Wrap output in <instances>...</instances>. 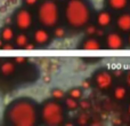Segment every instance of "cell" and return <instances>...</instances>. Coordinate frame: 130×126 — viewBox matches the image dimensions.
Listing matches in <instances>:
<instances>
[{"label":"cell","mask_w":130,"mask_h":126,"mask_svg":"<svg viewBox=\"0 0 130 126\" xmlns=\"http://www.w3.org/2000/svg\"><path fill=\"white\" fill-rule=\"evenodd\" d=\"M124 39L119 32H110L105 36V47L108 49L118 51L123 47Z\"/></svg>","instance_id":"cell-7"},{"label":"cell","mask_w":130,"mask_h":126,"mask_svg":"<svg viewBox=\"0 0 130 126\" xmlns=\"http://www.w3.org/2000/svg\"><path fill=\"white\" fill-rule=\"evenodd\" d=\"M39 117L45 125H63L65 123V108L57 100H46L39 109Z\"/></svg>","instance_id":"cell-3"},{"label":"cell","mask_w":130,"mask_h":126,"mask_svg":"<svg viewBox=\"0 0 130 126\" xmlns=\"http://www.w3.org/2000/svg\"><path fill=\"white\" fill-rule=\"evenodd\" d=\"M128 96V87L126 85H117L113 87V97L117 101H123Z\"/></svg>","instance_id":"cell-15"},{"label":"cell","mask_w":130,"mask_h":126,"mask_svg":"<svg viewBox=\"0 0 130 126\" xmlns=\"http://www.w3.org/2000/svg\"><path fill=\"white\" fill-rule=\"evenodd\" d=\"M81 49L83 51H98L102 48V44L99 39L95 36H88L81 43Z\"/></svg>","instance_id":"cell-11"},{"label":"cell","mask_w":130,"mask_h":126,"mask_svg":"<svg viewBox=\"0 0 130 126\" xmlns=\"http://www.w3.org/2000/svg\"><path fill=\"white\" fill-rule=\"evenodd\" d=\"M64 108L69 111H75L79 109V100H75L71 96H65L64 97Z\"/></svg>","instance_id":"cell-17"},{"label":"cell","mask_w":130,"mask_h":126,"mask_svg":"<svg viewBox=\"0 0 130 126\" xmlns=\"http://www.w3.org/2000/svg\"><path fill=\"white\" fill-rule=\"evenodd\" d=\"M37 17L43 28H54L59 22V7L56 0H42L37 9Z\"/></svg>","instance_id":"cell-4"},{"label":"cell","mask_w":130,"mask_h":126,"mask_svg":"<svg viewBox=\"0 0 130 126\" xmlns=\"http://www.w3.org/2000/svg\"><path fill=\"white\" fill-rule=\"evenodd\" d=\"M14 24L20 31H27L33 24V15L27 7L20 8L14 15Z\"/></svg>","instance_id":"cell-5"},{"label":"cell","mask_w":130,"mask_h":126,"mask_svg":"<svg viewBox=\"0 0 130 126\" xmlns=\"http://www.w3.org/2000/svg\"><path fill=\"white\" fill-rule=\"evenodd\" d=\"M14 62H15V64H24V63L26 62V57H24V56H16L15 59H14Z\"/></svg>","instance_id":"cell-25"},{"label":"cell","mask_w":130,"mask_h":126,"mask_svg":"<svg viewBox=\"0 0 130 126\" xmlns=\"http://www.w3.org/2000/svg\"><path fill=\"white\" fill-rule=\"evenodd\" d=\"M127 112H128V115L130 116V102H129V104H128V107H127Z\"/></svg>","instance_id":"cell-27"},{"label":"cell","mask_w":130,"mask_h":126,"mask_svg":"<svg viewBox=\"0 0 130 126\" xmlns=\"http://www.w3.org/2000/svg\"><path fill=\"white\" fill-rule=\"evenodd\" d=\"M67 95L75 100H80V99H82V96H83V91L81 87H73L69 91Z\"/></svg>","instance_id":"cell-18"},{"label":"cell","mask_w":130,"mask_h":126,"mask_svg":"<svg viewBox=\"0 0 130 126\" xmlns=\"http://www.w3.org/2000/svg\"><path fill=\"white\" fill-rule=\"evenodd\" d=\"M5 117L10 125L33 126L38 123L39 109L33 101L25 97H21L9 104Z\"/></svg>","instance_id":"cell-1"},{"label":"cell","mask_w":130,"mask_h":126,"mask_svg":"<svg viewBox=\"0 0 130 126\" xmlns=\"http://www.w3.org/2000/svg\"><path fill=\"white\" fill-rule=\"evenodd\" d=\"M53 34H54L55 38L57 39H62L64 38L65 36H66V30H65L64 27H62V25H55L54 27V31H53Z\"/></svg>","instance_id":"cell-19"},{"label":"cell","mask_w":130,"mask_h":126,"mask_svg":"<svg viewBox=\"0 0 130 126\" xmlns=\"http://www.w3.org/2000/svg\"><path fill=\"white\" fill-rule=\"evenodd\" d=\"M91 83L94 84L95 87H97L99 91H108L113 87L114 84V76L112 72L108 70L102 69L98 70L92 77Z\"/></svg>","instance_id":"cell-6"},{"label":"cell","mask_w":130,"mask_h":126,"mask_svg":"<svg viewBox=\"0 0 130 126\" xmlns=\"http://www.w3.org/2000/svg\"><path fill=\"white\" fill-rule=\"evenodd\" d=\"M124 83H126V86L128 88H130V70L126 72V74H124Z\"/></svg>","instance_id":"cell-26"},{"label":"cell","mask_w":130,"mask_h":126,"mask_svg":"<svg viewBox=\"0 0 130 126\" xmlns=\"http://www.w3.org/2000/svg\"><path fill=\"white\" fill-rule=\"evenodd\" d=\"M89 119H90L89 114H87L86 111H82V112L79 114L78 118H76V123L79 125H87L89 123Z\"/></svg>","instance_id":"cell-21"},{"label":"cell","mask_w":130,"mask_h":126,"mask_svg":"<svg viewBox=\"0 0 130 126\" xmlns=\"http://www.w3.org/2000/svg\"><path fill=\"white\" fill-rule=\"evenodd\" d=\"M96 29H97V25H95V24H89V23H88V24L85 27L86 33H87L88 36H95Z\"/></svg>","instance_id":"cell-22"},{"label":"cell","mask_w":130,"mask_h":126,"mask_svg":"<svg viewBox=\"0 0 130 126\" xmlns=\"http://www.w3.org/2000/svg\"><path fill=\"white\" fill-rule=\"evenodd\" d=\"M15 30L10 27V25H5L1 30H0V39L4 43H11L15 37Z\"/></svg>","instance_id":"cell-14"},{"label":"cell","mask_w":130,"mask_h":126,"mask_svg":"<svg viewBox=\"0 0 130 126\" xmlns=\"http://www.w3.org/2000/svg\"><path fill=\"white\" fill-rule=\"evenodd\" d=\"M14 43L17 48H24L25 45L29 43V37L25 33V31H21L20 33L15 34L14 37Z\"/></svg>","instance_id":"cell-16"},{"label":"cell","mask_w":130,"mask_h":126,"mask_svg":"<svg viewBox=\"0 0 130 126\" xmlns=\"http://www.w3.org/2000/svg\"><path fill=\"white\" fill-rule=\"evenodd\" d=\"M65 96H66V93H65L62 88H54V90L52 91V97L54 100L61 101V100H63Z\"/></svg>","instance_id":"cell-20"},{"label":"cell","mask_w":130,"mask_h":126,"mask_svg":"<svg viewBox=\"0 0 130 126\" xmlns=\"http://www.w3.org/2000/svg\"><path fill=\"white\" fill-rule=\"evenodd\" d=\"M32 39H33V43L36 45L42 46V45L48 44V41L50 40V33L47 28L41 27L34 30L33 34H32Z\"/></svg>","instance_id":"cell-8"},{"label":"cell","mask_w":130,"mask_h":126,"mask_svg":"<svg viewBox=\"0 0 130 126\" xmlns=\"http://www.w3.org/2000/svg\"><path fill=\"white\" fill-rule=\"evenodd\" d=\"M127 41H128V44H129V46H130V31L128 32V38H127Z\"/></svg>","instance_id":"cell-28"},{"label":"cell","mask_w":130,"mask_h":126,"mask_svg":"<svg viewBox=\"0 0 130 126\" xmlns=\"http://www.w3.org/2000/svg\"><path fill=\"white\" fill-rule=\"evenodd\" d=\"M106 5L111 10L122 11L128 7L129 0H106Z\"/></svg>","instance_id":"cell-13"},{"label":"cell","mask_w":130,"mask_h":126,"mask_svg":"<svg viewBox=\"0 0 130 126\" xmlns=\"http://www.w3.org/2000/svg\"><path fill=\"white\" fill-rule=\"evenodd\" d=\"M115 25L120 32L128 33L130 31V13H121L115 20Z\"/></svg>","instance_id":"cell-10"},{"label":"cell","mask_w":130,"mask_h":126,"mask_svg":"<svg viewBox=\"0 0 130 126\" xmlns=\"http://www.w3.org/2000/svg\"><path fill=\"white\" fill-rule=\"evenodd\" d=\"M79 108L83 109V110H87V109L90 108V102L89 101H86V100L80 99V100H79Z\"/></svg>","instance_id":"cell-23"},{"label":"cell","mask_w":130,"mask_h":126,"mask_svg":"<svg viewBox=\"0 0 130 126\" xmlns=\"http://www.w3.org/2000/svg\"><path fill=\"white\" fill-rule=\"evenodd\" d=\"M112 21H113L112 13L108 10H105V9L98 11L96 15V24L98 28L105 29V28L110 27L112 24Z\"/></svg>","instance_id":"cell-9"},{"label":"cell","mask_w":130,"mask_h":126,"mask_svg":"<svg viewBox=\"0 0 130 126\" xmlns=\"http://www.w3.org/2000/svg\"><path fill=\"white\" fill-rule=\"evenodd\" d=\"M23 2L26 7H33L36 5H38L39 0H23Z\"/></svg>","instance_id":"cell-24"},{"label":"cell","mask_w":130,"mask_h":126,"mask_svg":"<svg viewBox=\"0 0 130 126\" xmlns=\"http://www.w3.org/2000/svg\"><path fill=\"white\" fill-rule=\"evenodd\" d=\"M64 17L72 29H83L91 18V10L86 0H66Z\"/></svg>","instance_id":"cell-2"},{"label":"cell","mask_w":130,"mask_h":126,"mask_svg":"<svg viewBox=\"0 0 130 126\" xmlns=\"http://www.w3.org/2000/svg\"><path fill=\"white\" fill-rule=\"evenodd\" d=\"M0 62H1V61H0Z\"/></svg>","instance_id":"cell-29"},{"label":"cell","mask_w":130,"mask_h":126,"mask_svg":"<svg viewBox=\"0 0 130 126\" xmlns=\"http://www.w3.org/2000/svg\"><path fill=\"white\" fill-rule=\"evenodd\" d=\"M16 71V64L11 60H6V61L0 62V74L4 77H10L15 73Z\"/></svg>","instance_id":"cell-12"}]
</instances>
